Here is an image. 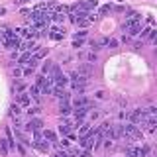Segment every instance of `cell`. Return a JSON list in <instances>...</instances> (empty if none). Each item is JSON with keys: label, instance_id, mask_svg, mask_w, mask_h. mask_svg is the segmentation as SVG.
<instances>
[{"label": "cell", "instance_id": "6da1fadb", "mask_svg": "<svg viewBox=\"0 0 157 157\" xmlns=\"http://www.w3.org/2000/svg\"><path fill=\"white\" fill-rule=\"evenodd\" d=\"M78 144H81V147L82 149H86V151H90L92 147H98L100 145V140H96L94 136H85V137H81V140H78Z\"/></svg>", "mask_w": 157, "mask_h": 157}, {"label": "cell", "instance_id": "7a4b0ae2", "mask_svg": "<svg viewBox=\"0 0 157 157\" xmlns=\"http://www.w3.org/2000/svg\"><path fill=\"white\" fill-rule=\"evenodd\" d=\"M147 116H151V114H147V110H141V108H136V110H132L130 114H128L130 124H140V122H144Z\"/></svg>", "mask_w": 157, "mask_h": 157}, {"label": "cell", "instance_id": "3957f363", "mask_svg": "<svg viewBox=\"0 0 157 157\" xmlns=\"http://www.w3.org/2000/svg\"><path fill=\"white\" fill-rule=\"evenodd\" d=\"M124 137H132V140H141V130L136 124H124Z\"/></svg>", "mask_w": 157, "mask_h": 157}, {"label": "cell", "instance_id": "277c9868", "mask_svg": "<svg viewBox=\"0 0 157 157\" xmlns=\"http://www.w3.org/2000/svg\"><path fill=\"white\" fill-rule=\"evenodd\" d=\"M124 29L130 33V36H137V33L141 32V24H140V22H130V20H126Z\"/></svg>", "mask_w": 157, "mask_h": 157}, {"label": "cell", "instance_id": "5b68a950", "mask_svg": "<svg viewBox=\"0 0 157 157\" xmlns=\"http://www.w3.org/2000/svg\"><path fill=\"white\" fill-rule=\"evenodd\" d=\"M49 78H51V81H53V85H55V86H61V88H65V85H67V82H69V78H67L65 75H63L61 71L53 73V75L49 77Z\"/></svg>", "mask_w": 157, "mask_h": 157}, {"label": "cell", "instance_id": "8992f818", "mask_svg": "<svg viewBox=\"0 0 157 157\" xmlns=\"http://www.w3.org/2000/svg\"><path fill=\"white\" fill-rule=\"evenodd\" d=\"M49 37H51L53 41H61V39L65 37V29H63V28H59V26L49 28Z\"/></svg>", "mask_w": 157, "mask_h": 157}, {"label": "cell", "instance_id": "52a82bcc", "mask_svg": "<svg viewBox=\"0 0 157 157\" xmlns=\"http://www.w3.org/2000/svg\"><path fill=\"white\" fill-rule=\"evenodd\" d=\"M41 126H43V122L39 120V118L32 116V118H29V122L26 124V130L28 132H36V130H41Z\"/></svg>", "mask_w": 157, "mask_h": 157}, {"label": "cell", "instance_id": "ba28073f", "mask_svg": "<svg viewBox=\"0 0 157 157\" xmlns=\"http://www.w3.org/2000/svg\"><path fill=\"white\" fill-rule=\"evenodd\" d=\"M51 94L57 96L59 100H69V92L65 88H61V86H51Z\"/></svg>", "mask_w": 157, "mask_h": 157}, {"label": "cell", "instance_id": "9c48e42d", "mask_svg": "<svg viewBox=\"0 0 157 157\" xmlns=\"http://www.w3.org/2000/svg\"><path fill=\"white\" fill-rule=\"evenodd\" d=\"M32 145L36 147L37 151H41V153H47V151H49V144H47V141H43V137H39V140H33Z\"/></svg>", "mask_w": 157, "mask_h": 157}, {"label": "cell", "instance_id": "30bf717a", "mask_svg": "<svg viewBox=\"0 0 157 157\" xmlns=\"http://www.w3.org/2000/svg\"><path fill=\"white\" fill-rule=\"evenodd\" d=\"M4 47L8 49H22V41H20L18 37H12V39H2Z\"/></svg>", "mask_w": 157, "mask_h": 157}, {"label": "cell", "instance_id": "8fae6325", "mask_svg": "<svg viewBox=\"0 0 157 157\" xmlns=\"http://www.w3.org/2000/svg\"><path fill=\"white\" fill-rule=\"evenodd\" d=\"M155 124H157V120H155V116H147L144 122H141V126L145 128L147 132H153L155 130Z\"/></svg>", "mask_w": 157, "mask_h": 157}, {"label": "cell", "instance_id": "7c38bea8", "mask_svg": "<svg viewBox=\"0 0 157 157\" xmlns=\"http://www.w3.org/2000/svg\"><path fill=\"white\" fill-rule=\"evenodd\" d=\"M98 6V0H85L82 4H78L77 8H81V10H85V12H88V10H92V8H96Z\"/></svg>", "mask_w": 157, "mask_h": 157}, {"label": "cell", "instance_id": "4fadbf2b", "mask_svg": "<svg viewBox=\"0 0 157 157\" xmlns=\"http://www.w3.org/2000/svg\"><path fill=\"white\" fill-rule=\"evenodd\" d=\"M12 37H16V32H14L12 28H4L2 32H0V39H12Z\"/></svg>", "mask_w": 157, "mask_h": 157}, {"label": "cell", "instance_id": "5bb4252c", "mask_svg": "<svg viewBox=\"0 0 157 157\" xmlns=\"http://www.w3.org/2000/svg\"><path fill=\"white\" fill-rule=\"evenodd\" d=\"M59 112H61V116H69V114H71V104H69L67 100H61V104H59Z\"/></svg>", "mask_w": 157, "mask_h": 157}, {"label": "cell", "instance_id": "9a60e30c", "mask_svg": "<svg viewBox=\"0 0 157 157\" xmlns=\"http://www.w3.org/2000/svg\"><path fill=\"white\" fill-rule=\"evenodd\" d=\"M43 140H49V141H53V144H57V136H55V132H51V130H45L41 134Z\"/></svg>", "mask_w": 157, "mask_h": 157}, {"label": "cell", "instance_id": "2e32d148", "mask_svg": "<svg viewBox=\"0 0 157 157\" xmlns=\"http://www.w3.org/2000/svg\"><path fill=\"white\" fill-rule=\"evenodd\" d=\"M86 114H88L86 108H75V118H77V120L85 122V116H86Z\"/></svg>", "mask_w": 157, "mask_h": 157}, {"label": "cell", "instance_id": "e0dca14e", "mask_svg": "<svg viewBox=\"0 0 157 157\" xmlns=\"http://www.w3.org/2000/svg\"><path fill=\"white\" fill-rule=\"evenodd\" d=\"M126 20H130V22H140V20H141V14H140V12H136V10H130Z\"/></svg>", "mask_w": 157, "mask_h": 157}, {"label": "cell", "instance_id": "ac0fdd59", "mask_svg": "<svg viewBox=\"0 0 157 157\" xmlns=\"http://www.w3.org/2000/svg\"><path fill=\"white\" fill-rule=\"evenodd\" d=\"M90 126H88V124H82V126H78V136H81V137H85V136H90Z\"/></svg>", "mask_w": 157, "mask_h": 157}, {"label": "cell", "instance_id": "d6986e66", "mask_svg": "<svg viewBox=\"0 0 157 157\" xmlns=\"http://www.w3.org/2000/svg\"><path fill=\"white\" fill-rule=\"evenodd\" d=\"M59 132H61L63 136H69V134H71V124H69V122L65 120L61 126H59Z\"/></svg>", "mask_w": 157, "mask_h": 157}, {"label": "cell", "instance_id": "ffe728a7", "mask_svg": "<svg viewBox=\"0 0 157 157\" xmlns=\"http://www.w3.org/2000/svg\"><path fill=\"white\" fill-rule=\"evenodd\" d=\"M126 157H140V153H137V147L126 145Z\"/></svg>", "mask_w": 157, "mask_h": 157}, {"label": "cell", "instance_id": "44dd1931", "mask_svg": "<svg viewBox=\"0 0 157 157\" xmlns=\"http://www.w3.org/2000/svg\"><path fill=\"white\" fill-rule=\"evenodd\" d=\"M18 106H29V96L28 94H18Z\"/></svg>", "mask_w": 157, "mask_h": 157}, {"label": "cell", "instance_id": "7402d4cb", "mask_svg": "<svg viewBox=\"0 0 157 157\" xmlns=\"http://www.w3.org/2000/svg\"><path fill=\"white\" fill-rule=\"evenodd\" d=\"M90 71H92V67H90V65H82V67H78V73H81V75H85V77L90 75Z\"/></svg>", "mask_w": 157, "mask_h": 157}, {"label": "cell", "instance_id": "603a6c76", "mask_svg": "<svg viewBox=\"0 0 157 157\" xmlns=\"http://www.w3.org/2000/svg\"><path fill=\"white\" fill-rule=\"evenodd\" d=\"M51 71H53V65H51V63L47 61L45 65L41 67V73H43V75H47V77H49V75H51Z\"/></svg>", "mask_w": 157, "mask_h": 157}, {"label": "cell", "instance_id": "cb8c5ba5", "mask_svg": "<svg viewBox=\"0 0 157 157\" xmlns=\"http://www.w3.org/2000/svg\"><path fill=\"white\" fill-rule=\"evenodd\" d=\"M20 112H22V108H20L18 104H14L12 108H10V116H14V118H18V116H20Z\"/></svg>", "mask_w": 157, "mask_h": 157}, {"label": "cell", "instance_id": "d4e9b609", "mask_svg": "<svg viewBox=\"0 0 157 157\" xmlns=\"http://www.w3.org/2000/svg\"><path fill=\"white\" fill-rule=\"evenodd\" d=\"M137 153H140V157H145L147 153H149V145H141V147H137Z\"/></svg>", "mask_w": 157, "mask_h": 157}, {"label": "cell", "instance_id": "484cf974", "mask_svg": "<svg viewBox=\"0 0 157 157\" xmlns=\"http://www.w3.org/2000/svg\"><path fill=\"white\" fill-rule=\"evenodd\" d=\"M28 96H33V98H39V86H36L33 85L32 88H29V94Z\"/></svg>", "mask_w": 157, "mask_h": 157}, {"label": "cell", "instance_id": "4316f807", "mask_svg": "<svg viewBox=\"0 0 157 157\" xmlns=\"http://www.w3.org/2000/svg\"><path fill=\"white\" fill-rule=\"evenodd\" d=\"M0 151H2V155L8 153V141L6 140H0Z\"/></svg>", "mask_w": 157, "mask_h": 157}, {"label": "cell", "instance_id": "83f0119b", "mask_svg": "<svg viewBox=\"0 0 157 157\" xmlns=\"http://www.w3.org/2000/svg\"><path fill=\"white\" fill-rule=\"evenodd\" d=\"M29 57H32L29 53H22V55H20V59H18V63H20V65H24V63L29 61Z\"/></svg>", "mask_w": 157, "mask_h": 157}, {"label": "cell", "instance_id": "f1b7e54d", "mask_svg": "<svg viewBox=\"0 0 157 157\" xmlns=\"http://www.w3.org/2000/svg\"><path fill=\"white\" fill-rule=\"evenodd\" d=\"M98 12L104 16V14H108V12H112V4H104V6H100V10Z\"/></svg>", "mask_w": 157, "mask_h": 157}, {"label": "cell", "instance_id": "f546056e", "mask_svg": "<svg viewBox=\"0 0 157 157\" xmlns=\"http://www.w3.org/2000/svg\"><path fill=\"white\" fill-rule=\"evenodd\" d=\"M39 110H41V108H39V106H36V108H29V110H28L29 118H32V116H37V114H39Z\"/></svg>", "mask_w": 157, "mask_h": 157}, {"label": "cell", "instance_id": "4dcf8cb0", "mask_svg": "<svg viewBox=\"0 0 157 157\" xmlns=\"http://www.w3.org/2000/svg\"><path fill=\"white\" fill-rule=\"evenodd\" d=\"M28 67H29V69H36V67H37V59H36V57H29Z\"/></svg>", "mask_w": 157, "mask_h": 157}, {"label": "cell", "instance_id": "1f68e13d", "mask_svg": "<svg viewBox=\"0 0 157 157\" xmlns=\"http://www.w3.org/2000/svg\"><path fill=\"white\" fill-rule=\"evenodd\" d=\"M36 47H37V45H36V43L32 41V39H29V41H28V43H26V45H24L22 49H29V51H33V49H36Z\"/></svg>", "mask_w": 157, "mask_h": 157}, {"label": "cell", "instance_id": "d6a6232c", "mask_svg": "<svg viewBox=\"0 0 157 157\" xmlns=\"http://www.w3.org/2000/svg\"><path fill=\"white\" fill-rule=\"evenodd\" d=\"M73 88H75L78 94H82V92H85V85H75V82H73Z\"/></svg>", "mask_w": 157, "mask_h": 157}, {"label": "cell", "instance_id": "836d02e7", "mask_svg": "<svg viewBox=\"0 0 157 157\" xmlns=\"http://www.w3.org/2000/svg\"><path fill=\"white\" fill-rule=\"evenodd\" d=\"M81 45H82V37H75V39H73V47H77V49H78Z\"/></svg>", "mask_w": 157, "mask_h": 157}, {"label": "cell", "instance_id": "e575fe53", "mask_svg": "<svg viewBox=\"0 0 157 157\" xmlns=\"http://www.w3.org/2000/svg\"><path fill=\"white\" fill-rule=\"evenodd\" d=\"M106 45L110 47V49H116V47H118V41H116V39H108V43H106Z\"/></svg>", "mask_w": 157, "mask_h": 157}, {"label": "cell", "instance_id": "d590c367", "mask_svg": "<svg viewBox=\"0 0 157 157\" xmlns=\"http://www.w3.org/2000/svg\"><path fill=\"white\" fill-rule=\"evenodd\" d=\"M45 53H47V51H45V49H39V51H37V53H36V55H33V57H36V59H37V61H39V59H41L43 55H45Z\"/></svg>", "mask_w": 157, "mask_h": 157}, {"label": "cell", "instance_id": "8d00e7d4", "mask_svg": "<svg viewBox=\"0 0 157 157\" xmlns=\"http://www.w3.org/2000/svg\"><path fill=\"white\" fill-rule=\"evenodd\" d=\"M149 32H151V28H144V29H141V37H147V36H149Z\"/></svg>", "mask_w": 157, "mask_h": 157}, {"label": "cell", "instance_id": "74e56055", "mask_svg": "<svg viewBox=\"0 0 157 157\" xmlns=\"http://www.w3.org/2000/svg\"><path fill=\"white\" fill-rule=\"evenodd\" d=\"M12 75H14V77H22V69H20V67H16V69L12 71Z\"/></svg>", "mask_w": 157, "mask_h": 157}, {"label": "cell", "instance_id": "f35d334b", "mask_svg": "<svg viewBox=\"0 0 157 157\" xmlns=\"http://www.w3.org/2000/svg\"><path fill=\"white\" fill-rule=\"evenodd\" d=\"M53 157H69V155H67V151H65V149H63V151H57V153H55V155H53Z\"/></svg>", "mask_w": 157, "mask_h": 157}, {"label": "cell", "instance_id": "ab89813d", "mask_svg": "<svg viewBox=\"0 0 157 157\" xmlns=\"http://www.w3.org/2000/svg\"><path fill=\"white\" fill-rule=\"evenodd\" d=\"M78 157H90V151H86V149H82L81 153H78Z\"/></svg>", "mask_w": 157, "mask_h": 157}, {"label": "cell", "instance_id": "60d3db41", "mask_svg": "<svg viewBox=\"0 0 157 157\" xmlns=\"http://www.w3.org/2000/svg\"><path fill=\"white\" fill-rule=\"evenodd\" d=\"M90 47L96 51V49H100V43H98V41H92V43H90Z\"/></svg>", "mask_w": 157, "mask_h": 157}, {"label": "cell", "instance_id": "b9f144b4", "mask_svg": "<svg viewBox=\"0 0 157 157\" xmlns=\"http://www.w3.org/2000/svg\"><path fill=\"white\" fill-rule=\"evenodd\" d=\"M33 73V69H29V67H26V71H22V75H32Z\"/></svg>", "mask_w": 157, "mask_h": 157}, {"label": "cell", "instance_id": "7bdbcfd3", "mask_svg": "<svg viewBox=\"0 0 157 157\" xmlns=\"http://www.w3.org/2000/svg\"><path fill=\"white\" fill-rule=\"evenodd\" d=\"M88 61H96V53H88Z\"/></svg>", "mask_w": 157, "mask_h": 157}, {"label": "cell", "instance_id": "ee69618b", "mask_svg": "<svg viewBox=\"0 0 157 157\" xmlns=\"http://www.w3.org/2000/svg\"><path fill=\"white\" fill-rule=\"evenodd\" d=\"M16 90H18V92L24 90V85H22V82H18V85H16Z\"/></svg>", "mask_w": 157, "mask_h": 157}, {"label": "cell", "instance_id": "f6af8a7d", "mask_svg": "<svg viewBox=\"0 0 157 157\" xmlns=\"http://www.w3.org/2000/svg\"><path fill=\"white\" fill-rule=\"evenodd\" d=\"M24 2H29V0H16V4H24Z\"/></svg>", "mask_w": 157, "mask_h": 157}, {"label": "cell", "instance_id": "bcb514c9", "mask_svg": "<svg viewBox=\"0 0 157 157\" xmlns=\"http://www.w3.org/2000/svg\"><path fill=\"white\" fill-rule=\"evenodd\" d=\"M2 14H6V10H4L2 6H0V16H2Z\"/></svg>", "mask_w": 157, "mask_h": 157}]
</instances>
